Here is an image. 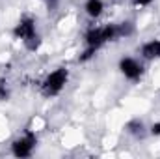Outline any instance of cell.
<instances>
[{"instance_id":"obj_9","label":"cell","mask_w":160,"mask_h":159,"mask_svg":"<svg viewBox=\"0 0 160 159\" xmlns=\"http://www.w3.org/2000/svg\"><path fill=\"white\" fill-rule=\"evenodd\" d=\"M8 97V88H6V82L0 80V99H6Z\"/></svg>"},{"instance_id":"obj_11","label":"cell","mask_w":160,"mask_h":159,"mask_svg":"<svg viewBox=\"0 0 160 159\" xmlns=\"http://www.w3.org/2000/svg\"><path fill=\"white\" fill-rule=\"evenodd\" d=\"M136 4H140V6H145V4H149V2H153V0H134Z\"/></svg>"},{"instance_id":"obj_7","label":"cell","mask_w":160,"mask_h":159,"mask_svg":"<svg viewBox=\"0 0 160 159\" xmlns=\"http://www.w3.org/2000/svg\"><path fill=\"white\" fill-rule=\"evenodd\" d=\"M86 11H88L91 17H99L101 11H102V2H101V0H88Z\"/></svg>"},{"instance_id":"obj_1","label":"cell","mask_w":160,"mask_h":159,"mask_svg":"<svg viewBox=\"0 0 160 159\" xmlns=\"http://www.w3.org/2000/svg\"><path fill=\"white\" fill-rule=\"evenodd\" d=\"M65 80H67V71H65V69H56L54 73L48 75V79L45 80L43 92H45L47 96H54V94H58V92L63 88Z\"/></svg>"},{"instance_id":"obj_3","label":"cell","mask_w":160,"mask_h":159,"mask_svg":"<svg viewBox=\"0 0 160 159\" xmlns=\"http://www.w3.org/2000/svg\"><path fill=\"white\" fill-rule=\"evenodd\" d=\"M119 68H121V71L125 73V77H128V79H138L142 75V66L136 60H132V58H123Z\"/></svg>"},{"instance_id":"obj_6","label":"cell","mask_w":160,"mask_h":159,"mask_svg":"<svg viewBox=\"0 0 160 159\" xmlns=\"http://www.w3.org/2000/svg\"><path fill=\"white\" fill-rule=\"evenodd\" d=\"M142 52H143V56H145V58H155V56H160V41H151V43L143 45Z\"/></svg>"},{"instance_id":"obj_5","label":"cell","mask_w":160,"mask_h":159,"mask_svg":"<svg viewBox=\"0 0 160 159\" xmlns=\"http://www.w3.org/2000/svg\"><path fill=\"white\" fill-rule=\"evenodd\" d=\"M86 40H88V45L89 47H93V49H97L101 43H104V34H102V28H93V30H89L88 32V36H86Z\"/></svg>"},{"instance_id":"obj_2","label":"cell","mask_w":160,"mask_h":159,"mask_svg":"<svg viewBox=\"0 0 160 159\" xmlns=\"http://www.w3.org/2000/svg\"><path fill=\"white\" fill-rule=\"evenodd\" d=\"M34 146H36V137L30 133V135H26L24 139L15 140V144H13V154H15L17 157H26V156L32 154Z\"/></svg>"},{"instance_id":"obj_10","label":"cell","mask_w":160,"mask_h":159,"mask_svg":"<svg viewBox=\"0 0 160 159\" xmlns=\"http://www.w3.org/2000/svg\"><path fill=\"white\" fill-rule=\"evenodd\" d=\"M151 133H153V135H160V123H155V125L151 127Z\"/></svg>"},{"instance_id":"obj_4","label":"cell","mask_w":160,"mask_h":159,"mask_svg":"<svg viewBox=\"0 0 160 159\" xmlns=\"http://www.w3.org/2000/svg\"><path fill=\"white\" fill-rule=\"evenodd\" d=\"M36 34V28H34V21L32 19H24L19 23V26L15 28V36L17 38H22V40H28Z\"/></svg>"},{"instance_id":"obj_8","label":"cell","mask_w":160,"mask_h":159,"mask_svg":"<svg viewBox=\"0 0 160 159\" xmlns=\"http://www.w3.org/2000/svg\"><path fill=\"white\" fill-rule=\"evenodd\" d=\"M24 41H26V45H28V49H32V51L39 47V40H38V36H36V34H34L32 38H28V40H24Z\"/></svg>"}]
</instances>
